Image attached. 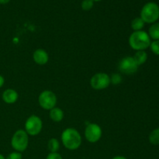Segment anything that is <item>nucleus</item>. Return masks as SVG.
I'll use <instances>...</instances> for the list:
<instances>
[{
  "label": "nucleus",
  "instance_id": "obj_4",
  "mask_svg": "<svg viewBox=\"0 0 159 159\" xmlns=\"http://www.w3.org/2000/svg\"><path fill=\"white\" fill-rule=\"evenodd\" d=\"M29 145V135L24 130H16L11 138V146L15 152H23L26 150Z\"/></svg>",
  "mask_w": 159,
  "mask_h": 159
},
{
  "label": "nucleus",
  "instance_id": "obj_26",
  "mask_svg": "<svg viewBox=\"0 0 159 159\" xmlns=\"http://www.w3.org/2000/svg\"><path fill=\"white\" fill-rule=\"evenodd\" d=\"M0 159H6V158H5L2 154H0Z\"/></svg>",
  "mask_w": 159,
  "mask_h": 159
},
{
  "label": "nucleus",
  "instance_id": "obj_6",
  "mask_svg": "<svg viewBox=\"0 0 159 159\" xmlns=\"http://www.w3.org/2000/svg\"><path fill=\"white\" fill-rule=\"evenodd\" d=\"M57 96L51 90H44L39 95L38 102L40 107L45 110H51L57 104Z\"/></svg>",
  "mask_w": 159,
  "mask_h": 159
},
{
  "label": "nucleus",
  "instance_id": "obj_8",
  "mask_svg": "<svg viewBox=\"0 0 159 159\" xmlns=\"http://www.w3.org/2000/svg\"><path fill=\"white\" fill-rule=\"evenodd\" d=\"M138 65L136 63L133 57L130 56H127L124 57L120 61L118 68H119L120 71L124 75H134L138 71Z\"/></svg>",
  "mask_w": 159,
  "mask_h": 159
},
{
  "label": "nucleus",
  "instance_id": "obj_23",
  "mask_svg": "<svg viewBox=\"0 0 159 159\" xmlns=\"http://www.w3.org/2000/svg\"><path fill=\"white\" fill-rule=\"evenodd\" d=\"M4 84H5L4 77H3L2 75H0V88H2V87L3 86V85H4Z\"/></svg>",
  "mask_w": 159,
  "mask_h": 159
},
{
  "label": "nucleus",
  "instance_id": "obj_1",
  "mask_svg": "<svg viewBox=\"0 0 159 159\" xmlns=\"http://www.w3.org/2000/svg\"><path fill=\"white\" fill-rule=\"evenodd\" d=\"M61 140L64 147L70 151L79 149L82 141L80 133L72 127H68L62 131Z\"/></svg>",
  "mask_w": 159,
  "mask_h": 159
},
{
  "label": "nucleus",
  "instance_id": "obj_25",
  "mask_svg": "<svg viewBox=\"0 0 159 159\" xmlns=\"http://www.w3.org/2000/svg\"><path fill=\"white\" fill-rule=\"evenodd\" d=\"M9 1H10V0H0V4H7V3L9 2Z\"/></svg>",
  "mask_w": 159,
  "mask_h": 159
},
{
  "label": "nucleus",
  "instance_id": "obj_13",
  "mask_svg": "<svg viewBox=\"0 0 159 159\" xmlns=\"http://www.w3.org/2000/svg\"><path fill=\"white\" fill-rule=\"evenodd\" d=\"M134 59L138 64V66L142 65L147 61L148 60V54L146 53L145 51H138L133 56Z\"/></svg>",
  "mask_w": 159,
  "mask_h": 159
},
{
  "label": "nucleus",
  "instance_id": "obj_7",
  "mask_svg": "<svg viewBox=\"0 0 159 159\" xmlns=\"http://www.w3.org/2000/svg\"><path fill=\"white\" fill-rule=\"evenodd\" d=\"M110 85V76L105 72L95 74L90 79V85L95 90H103Z\"/></svg>",
  "mask_w": 159,
  "mask_h": 159
},
{
  "label": "nucleus",
  "instance_id": "obj_14",
  "mask_svg": "<svg viewBox=\"0 0 159 159\" xmlns=\"http://www.w3.org/2000/svg\"><path fill=\"white\" fill-rule=\"evenodd\" d=\"M148 35L154 40H159V23H155L148 30Z\"/></svg>",
  "mask_w": 159,
  "mask_h": 159
},
{
  "label": "nucleus",
  "instance_id": "obj_2",
  "mask_svg": "<svg viewBox=\"0 0 159 159\" xmlns=\"http://www.w3.org/2000/svg\"><path fill=\"white\" fill-rule=\"evenodd\" d=\"M129 45L134 51H145L150 47L151 38L144 30L134 31L129 37Z\"/></svg>",
  "mask_w": 159,
  "mask_h": 159
},
{
  "label": "nucleus",
  "instance_id": "obj_20",
  "mask_svg": "<svg viewBox=\"0 0 159 159\" xmlns=\"http://www.w3.org/2000/svg\"><path fill=\"white\" fill-rule=\"evenodd\" d=\"M149 48H151V51L156 55H159V40H154L151 42V44Z\"/></svg>",
  "mask_w": 159,
  "mask_h": 159
},
{
  "label": "nucleus",
  "instance_id": "obj_24",
  "mask_svg": "<svg viewBox=\"0 0 159 159\" xmlns=\"http://www.w3.org/2000/svg\"><path fill=\"white\" fill-rule=\"evenodd\" d=\"M111 159H127V158H125L124 156H121V155H117V156H115L113 158H112Z\"/></svg>",
  "mask_w": 159,
  "mask_h": 159
},
{
  "label": "nucleus",
  "instance_id": "obj_3",
  "mask_svg": "<svg viewBox=\"0 0 159 159\" xmlns=\"http://www.w3.org/2000/svg\"><path fill=\"white\" fill-rule=\"evenodd\" d=\"M141 17L145 23H155L159 19V6L157 3L150 2L144 5L141 11Z\"/></svg>",
  "mask_w": 159,
  "mask_h": 159
},
{
  "label": "nucleus",
  "instance_id": "obj_17",
  "mask_svg": "<svg viewBox=\"0 0 159 159\" xmlns=\"http://www.w3.org/2000/svg\"><path fill=\"white\" fill-rule=\"evenodd\" d=\"M149 141L151 144H154V145L159 144V127L151 132L150 135H149Z\"/></svg>",
  "mask_w": 159,
  "mask_h": 159
},
{
  "label": "nucleus",
  "instance_id": "obj_5",
  "mask_svg": "<svg viewBox=\"0 0 159 159\" xmlns=\"http://www.w3.org/2000/svg\"><path fill=\"white\" fill-rule=\"evenodd\" d=\"M43 128L42 120L37 115L29 116L25 122V131L29 136H37Z\"/></svg>",
  "mask_w": 159,
  "mask_h": 159
},
{
  "label": "nucleus",
  "instance_id": "obj_21",
  "mask_svg": "<svg viewBox=\"0 0 159 159\" xmlns=\"http://www.w3.org/2000/svg\"><path fill=\"white\" fill-rule=\"evenodd\" d=\"M22 158H23L22 154L18 152H11V153H9V155H8V156L6 158V159H22Z\"/></svg>",
  "mask_w": 159,
  "mask_h": 159
},
{
  "label": "nucleus",
  "instance_id": "obj_18",
  "mask_svg": "<svg viewBox=\"0 0 159 159\" xmlns=\"http://www.w3.org/2000/svg\"><path fill=\"white\" fill-rule=\"evenodd\" d=\"M93 6H94V2L93 0H83L82 2V9L84 11H89L90 9H93Z\"/></svg>",
  "mask_w": 159,
  "mask_h": 159
},
{
  "label": "nucleus",
  "instance_id": "obj_10",
  "mask_svg": "<svg viewBox=\"0 0 159 159\" xmlns=\"http://www.w3.org/2000/svg\"><path fill=\"white\" fill-rule=\"evenodd\" d=\"M33 59L36 64L39 65H44L49 61V55L45 50L39 48L33 54Z\"/></svg>",
  "mask_w": 159,
  "mask_h": 159
},
{
  "label": "nucleus",
  "instance_id": "obj_12",
  "mask_svg": "<svg viewBox=\"0 0 159 159\" xmlns=\"http://www.w3.org/2000/svg\"><path fill=\"white\" fill-rule=\"evenodd\" d=\"M64 116H65V114H64L63 110L58 107H55L51 109V110H49V116L51 120H53L54 122H61L64 119Z\"/></svg>",
  "mask_w": 159,
  "mask_h": 159
},
{
  "label": "nucleus",
  "instance_id": "obj_15",
  "mask_svg": "<svg viewBox=\"0 0 159 159\" xmlns=\"http://www.w3.org/2000/svg\"><path fill=\"white\" fill-rule=\"evenodd\" d=\"M144 24H145V23H144V20L141 17H136V18H134L131 21L130 26H131L132 30L134 31H140L142 30V29L144 26Z\"/></svg>",
  "mask_w": 159,
  "mask_h": 159
},
{
  "label": "nucleus",
  "instance_id": "obj_11",
  "mask_svg": "<svg viewBox=\"0 0 159 159\" xmlns=\"http://www.w3.org/2000/svg\"><path fill=\"white\" fill-rule=\"evenodd\" d=\"M18 93L12 89H7L5 90L2 95V99L6 103L13 104L18 100Z\"/></svg>",
  "mask_w": 159,
  "mask_h": 159
},
{
  "label": "nucleus",
  "instance_id": "obj_9",
  "mask_svg": "<svg viewBox=\"0 0 159 159\" xmlns=\"http://www.w3.org/2000/svg\"><path fill=\"white\" fill-rule=\"evenodd\" d=\"M85 138L89 143L95 144L101 139L102 135V130L100 126L95 123L88 124L85 130Z\"/></svg>",
  "mask_w": 159,
  "mask_h": 159
},
{
  "label": "nucleus",
  "instance_id": "obj_27",
  "mask_svg": "<svg viewBox=\"0 0 159 159\" xmlns=\"http://www.w3.org/2000/svg\"><path fill=\"white\" fill-rule=\"evenodd\" d=\"M93 2H100V1H102V0H93Z\"/></svg>",
  "mask_w": 159,
  "mask_h": 159
},
{
  "label": "nucleus",
  "instance_id": "obj_22",
  "mask_svg": "<svg viewBox=\"0 0 159 159\" xmlns=\"http://www.w3.org/2000/svg\"><path fill=\"white\" fill-rule=\"evenodd\" d=\"M46 159H63V158L58 152H54V153L50 152L48 156H47Z\"/></svg>",
  "mask_w": 159,
  "mask_h": 159
},
{
  "label": "nucleus",
  "instance_id": "obj_16",
  "mask_svg": "<svg viewBox=\"0 0 159 159\" xmlns=\"http://www.w3.org/2000/svg\"><path fill=\"white\" fill-rule=\"evenodd\" d=\"M60 148V142L57 138H51L48 142V149L51 153L58 152Z\"/></svg>",
  "mask_w": 159,
  "mask_h": 159
},
{
  "label": "nucleus",
  "instance_id": "obj_19",
  "mask_svg": "<svg viewBox=\"0 0 159 159\" xmlns=\"http://www.w3.org/2000/svg\"><path fill=\"white\" fill-rule=\"evenodd\" d=\"M122 82V76L117 73H113L111 76H110V83L113 85H119Z\"/></svg>",
  "mask_w": 159,
  "mask_h": 159
}]
</instances>
